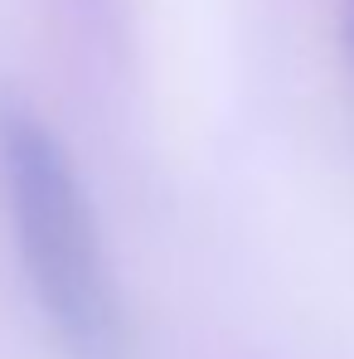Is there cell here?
<instances>
[{
	"label": "cell",
	"instance_id": "6da1fadb",
	"mask_svg": "<svg viewBox=\"0 0 354 359\" xmlns=\"http://www.w3.org/2000/svg\"><path fill=\"white\" fill-rule=\"evenodd\" d=\"M0 189L29 292L59 345L73 359H131V330L93 199L59 131L20 97L0 102Z\"/></svg>",
	"mask_w": 354,
	"mask_h": 359
}]
</instances>
